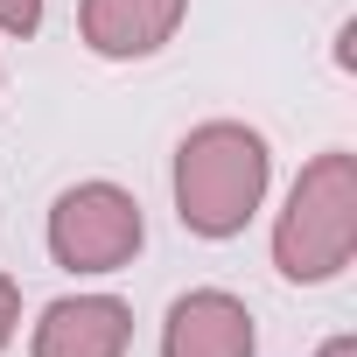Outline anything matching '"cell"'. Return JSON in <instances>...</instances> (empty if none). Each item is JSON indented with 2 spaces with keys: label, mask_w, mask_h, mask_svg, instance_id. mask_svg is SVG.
<instances>
[{
  "label": "cell",
  "mask_w": 357,
  "mask_h": 357,
  "mask_svg": "<svg viewBox=\"0 0 357 357\" xmlns=\"http://www.w3.org/2000/svg\"><path fill=\"white\" fill-rule=\"evenodd\" d=\"M266 183H273V147L259 126L245 119H204L183 133V147H175V218H183L190 238H238L259 204H266Z\"/></svg>",
  "instance_id": "1"
},
{
  "label": "cell",
  "mask_w": 357,
  "mask_h": 357,
  "mask_svg": "<svg viewBox=\"0 0 357 357\" xmlns=\"http://www.w3.org/2000/svg\"><path fill=\"white\" fill-rule=\"evenodd\" d=\"M357 259V154L322 147L273 218V266L294 287H322Z\"/></svg>",
  "instance_id": "2"
},
{
  "label": "cell",
  "mask_w": 357,
  "mask_h": 357,
  "mask_svg": "<svg viewBox=\"0 0 357 357\" xmlns=\"http://www.w3.org/2000/svg\"><path fill=\"white\" fill-rule=\"evenodd\" d=\"M43 245L63 273H119L133 266V252L147 245V218H140V197L119 190V183H70L56 204H50V225H43Z\"/></svg>",
  "instance_id": "3"
},
{
  "label": "cell",
  "mask_w": 357,
  "mask_h": 357,
  "mask_svg": "<svg viewBox=\"0 0 357 357\" xmlns=\"http://www.w3.org/2000/svg\"><path fill=\"white\" fill-rule=\"evenodd\" d=\"M161 357H259V322L231 287H190L161 315Z\"/></svg>",
  "instance_id": "4"
},
{
  "label": "cell",
  "mask_w": 357,
  "mask_h": 357,
  "mask_svg": "<svg viewBox=\"0 0 357 357\" xmlns=\"http://www.w3.org/2000/svg\"><path fill=\"white\" fill-rule=\"evenodd\" d=\"M126 350L133 308L119 294H56L29 329V357H126Z\"/></svg>",
  "instance_id": "5"
},
{
  "label": "cell",
  "mask_w": 357,
  "mask_h": 357,
  "mask_svg": "<svg viewBox=\"0 0 357 357\" xmlns=\"http://www.w3.org/2000/svg\"><path fill=\"white\" fill-rule=\"evenodd\" d=\"M190 0H77V43L105 63H140L175 43Z\"/></svg>",
  "instance_id": "6"
},
{
  "label": "cell",
  "mask_w": 357,
  "mask_h": 357,
  "mask_svg": "<svg viewBox=\"0 0 357 357\" xmlns=\"http://www.w3.org/2000/svg\"><path fill=\"white\" fill-rule=\"evenodd\" d=\"M36 29H43V0H0V36L29 43Z\"/></svg>",
  "instance_id": "7"
},
{
  "label": "cell",
  "mask_w": 357,
  "mask_h": 357,
  "mask_svg": "<svg viewBox=\"0 0 357 357\" xmlns=\"http://www.w3.org/2000/svg\"><path fill=\"white\" fill-rule=\"evenodd\" d=\"M15 329H22V280L0 273V350L15 343Z\"/></svg>",
  "instance_id": "8"
},
{
  "label": "cell",
  "mask_w": 357,
  "mask_h": 357,
  "mask_svg": "<svg viewBox=\"0 0 357 357\" xmlns=\"http://www.w3.org/2000/svg\"><path fill=\"white\" fill-rule=\"evenodd\" d=\"M315 357H357V336H329V343H322Z\"/></svg>",
  "instance_id": "9"
},
{
  "label": "cell",
  "mask_w": 357,
  "mask_h": 357,
  "mask_svg": "<svg viewBox=\"0 0 357 357\" xmlns=\"http://www.w3.org/2000/svg\"><path fill=\"white\" fill-rule=\"evenodd\" d=\"M0 84H8V63H0Z\"/></svg>",
  "instance_id": "10"
}]
</instances>
